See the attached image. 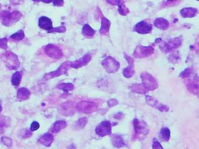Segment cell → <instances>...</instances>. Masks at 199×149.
Here are the masks:
<instances>
[{"mask_svg": "<svg viewBox=\"0 0 199 149\" xmlns=\"http://www.w3.org/2000/svg\"><path fill=\"white\" fill-rule=\"evenodd\" d=\"M152 30V25L145 21H141L134 27V31L140 34H146L150 33Z\"/></svg>", "mask_w": 199, "mask_h": 149, "instance_id": "7c38bea8", "label": "cell"}, {"mask_svg": "<svg viewBox=\"0 0 199 149\" xmlns=\"http://www.w3.org/2000/svg\"><path fill=\"white\" fill-rule=\"evenodd\" d=\"M52 1L53 0H41V1L46 3H50L52 2Z\"/></svg>", "mask_w": 199, "mask_h": 149, "instance_id": "ee69618b", "label": "cell"}, {"mask_svg": "<svg viewBox=\"0 0 199 149\" xmlns=\"http://www.w3.org/2000/svg\"><path fill=\"white\" fill-rule=\"evenodd\" d=\"M197 10L193 8H186L181 10V15L184 18H193L195 16Z\"/></svg>", "mask_w": 199, "mask_h": 149, "instance_id": "7402d4cb", "label": "cell"}, {"mask_svg": "<svg viewBox=\"0 0 199 149\" xmlns=\"http://www.w3.org/2000/svg\"><path fill=\"white\" fill-rule=\"evenodd\" d=\"M170 130L167 128V127H164L162 128L161 130L160 134H159V138L162 141H168L170 139Z\"/></svg>", "mask_w": 199, "mask_h": 149, "instance_id": "4316f807", "label": "cell"}, {"mask_svg": "<svg viewBox=\"0 0 199 149\" xmlns=\"http://www.w3.org/2000/svg\"><path fill=\"white\" fill-rule=\"evenodd\" d=\"M175 1V0H167L168 2H172V1Z\"/></svg>", "mask_w": 199, "mask_h": 149, "instance_id": "7dc6e473", "label": "cell"}, {"mask_svg": "<svg viewBox=\"0 0 199 149\" xmlns=\"http://www.w3.org/2000/svg\"><path fill=\"white\" fill-rule=\"evenodd\" d=\"M154 26L161 30H166L169 26V22L163 18H158L154 21Z\"/></svg>", "mask_w": 199, "mask_h": 149, "instance_id": "44dd1931", "label": "cell"}, {"mask_svg": "<svg viewBox=\"0 0 199 149\" xmlns=\"http://www.w3.org/2000/svg\"><path fill=\"white\" fill-rule=\"evenodd\" d=\"M118 103V101L116 100V99H110V101H108V106H114V105H116V104Z\"/></svg>", "mask_w": 199, "mask_h": 149, "instance_id": "7bdbcfd3", "label": "cell"}, {"mask_svg": "<svg viewBox=\"0 0 199 149\" xmlns=\"http://www.w3.org/2000/svg\"><path fill=\"white\" fill-rule=\"evenodd\" d=\"M106 1L112 5H118L120 2L122 1V0H106Z\"/></svg>", "mask_w": 199, "mask_h": 149, "instance_id": "b9f144b4", "label": "cell"}, {"mask_svg": "<svg viewBox=\"0 0 199 149\" xmlns=\"http://www.w3.org/2000/svg\"><path fill=\"white\" fill-rule=\"evenodd\" d=\"M181 40L179 37L175 38L171 40H169L168 42H166L162 46L161 48L163 52H168L171 50L178 48L181 45Z\"/></svg>", "mask_w": 199, "mask_h": 149, "instance_id": "30bf717a", "label": "cell"}, {"mask_svg": "<svg viewBox=\"0 0 199 149\" xmlns=\"http://www.w3.org/2000/svg\"><path fill=\"white\" fill-rule=\"evenodd\" d=\"M154 52V48L151 47H143L138 46L133 53V55L136 58H144L153 54Z\"/></svg>", "mask_w": 199, "mask_h": 149, "instance_id": "ba28073f", "label": "cell"}, {"mask_svg": "<svg viewBox=\"0 0 199 149\" xmlns=\"http://www.w3.org/2000/svg\"><path fill=\"white\" fill-rule=\"evenodd\" d=\"M31 131H28V130H24L23 132V134H22V137L23 138H27V137H29L31 136Z\"/></svg>", "mask_w": 199, "mask_h": 149, "instance_id": "60d3db41", "label": "cell"}, {"mask_svg": "<svg viewBox=\"0 0 199 149\" xmlns=\"http://www.w3.org/2000/svg\"><path fill=\"white\" fill-rule=\"evenodd\" d=\"M57 87L59 89L66 92V93H68L69 91L73 90L74 85L72 83H61L59 84Z\"/></svg>", "mask_w": 199, "mask_h": 149, "instance_id": "f546056e", "label": "cell"}, {"mask_svg": "<svg viewBox=\"0 0 199 149\" xmlns=\"http://www.w3.org/2000/svg\"><path fill=\"white\" fill-rule=\"evenodd\" d=\"M44 52L47 56L52 59H60L63 56V53L61 50L57 46L53 44L47 45L45 47Z\"/></svg>", "mask_w": 199, "mask_h": 149, "instance_id": "8992f818", "label": "cell"}, {"mask_svg": "<svg viewBox=\"0 0 199 149\" xmlns=\"http://www.w3.org/2000/svg\"><path fill=\"white\" fill-rule=\"evenodd\" d=\"M111 142L113 146L116 147H122L123 145H125V142L122 138V137L118 136V135H115L113 136L111 139Z\"/></svg>", "mask_w": 199, "mask_h": 149, "instance_id": "484cf974", "label": "cell"}, {"mask_svg": "<svg viewBox=\"0 0 199 149\" xmlns=\"http://www.w3.org/2000/svg\"><path fill=\"white\" fill-rule=\"evenodd\" d=\"M67 123L64 120H57L56 121L51 127V132L53 133H57L62 129L66 128Z\"/></svg>", "mask_w": 199, "mask_h": 149, "instance_id": "d6986e66", "label": "cell"}, {"mask_svg": "<svg viewBox=\"0 0 199 149\" xmlns=\"http://www.w3.org/2000/svg\"><path fill=\"white\" fill-rule=\"evenodd\" d=\"M39 26L42 29L49 31L52 29V22L47 17L42 16L39 19Z\"/></svg>", "mask_w": 199, "mask_h": 149, "instance_id": "2e32d148", "label": "cell"}, {"mask_svg": "<svg viewBox=\"0 0 199 149\" xmlns=\"http://www.w3.org/2000/svg\"><path fill=\"white\" fill-rule=\"evenodd\" d=\"M77 108L85 113H90L95 111L97 105L93 102L82 101L77 104Z\"/></svg>", "mask_w": 199, "mask_h": 149, "instance_id": "8fae6325", "label": "cell"}, {"mask_svg": "<svg viewBox=\"0 0 199 149\" xmlns=\"http://www.w3.org/2000/svg\"><path fill=\"white\" fill-rule=\"evenodd\" d=\"M87 123V119L86 117H82L78 120L76 123V126L78 129H83Z\"/></svg>", "mask_w": 199, "mask_h": 149, "instance_id": "d6a6232c", "label": "cell"}, {"mask_svg": "<svg viewBox=\"0 0 199 149\" xmlns=\"http://www.w3.org/2000/svg\"><path fill=\"white\" fill-rule=\"evenodd\" d=\"M118 11L122 15L125 16V15H127L128 13H129V12H130L129 10L126 8L125 5H124V4L123 3L122 1L120 2L118 4Z\"/></svg>", "mask_w": 199, "mask_h": 149, "instance_id": "4dcf8cb0", "label": "cell"}, {"mask_svg": "<svg viewBox=\"0 0 199 149\" xmlns=\"http://www.w3.org/2000/svg\"><path fill=\"white\" fill-rule=\"evenodd\" d=\"M82 34L85 37L91 38L95 35V31L88 24H85L82 28Z\"/></svg>", "mask_w": 199, "mask_h": 149, "instance_id": "d4e9b609", "label": "cell"}, {"mask_svg": "<svg viewBox=\"0 0 199 149\" xmlns=\"http://www.w3.org/2000/svg\"><path fill=\"white\" fill-rule=\"evenodd\" d=\"M21 79H22V73L21 72H16L14 73L11 78V83L14 86H18L20 84Z\"/></svg>", "mask_w": 199, "mask_h": 149, "instance_id": "83f0119b", "label": "cell"}, {"mask_svg": "<svg viewBox=\"0 0 199 149\" xmlns=\"http://www.w3.org/2000/svg\"><path fill=\"white\" fill-rule=\"evenodd\" d=\"M131 90L134 92L139 94H145L148 91L147 89L144 87V85L142 84H134L130 87Z\"/></svg>", "mask_w": 199, "mask_h": 149, "instance_id": "cb8c5ba5", "label": "cell"}, {"mask_svg": "<svg viewBox=\"0 0 199 149\" xmlns=\"http://www.w3.org/2000/svg\"><path fill=\"white\" fill-rule=\"evenodd\" d=\"M96 134L100 137H104L110 135L111 132V123L107 120L103 121L100 124L98 125L95 129Z\"/></svg>", "mask_w": 199, "mask_h": 149, "instance_id": "52a82bcc", "label": "cell"}, {"mask_svg": "<svg viewBox=\"0 0 199 149\" xmlns=\"http://www.w3.org/2000/svg\"><path fill=\"white\" fill-rule=\"evenodd\" d=\"M53 141L54 136L50 133L44 134V135H42L39 139V142L46 147L51 146L52 143L53 142Z\"/></svg>", "mask_w": 199, "mask_h": 149, "instance_id": "e0dca14e", "label": "cell"}, {"mask_svg": "<svg viewBox=\"0 0 199 149\" xmlns=\"http://www.w3.org/2000/svg\"><path fill=\"white\" fill-rule=\"evenodd\" d=\"M11 124V120L9 117L0 115V134L4 132L6 129Z\"/></svg>", "mask_w": 199, "mask_h": 149, "instance_id": "ac0fdd59", "label": "cell"}, {"mask_svg": "<svg viewBox=\"0 0 199 149\" xmlns=\"http://www.w3.org/2000/svg\"><path fill=\"white\" fill-rule=\"evenodd\" d=\"M34 1H41V0H32Z\"/></svg>", "mask_w": 199, "mask_h": 149, "instance_id": "c3c4849f", "label": "cell"}, {"mask_svg": "<svg viewBox=\"0 0 199 149\" xmlns=\"http://www.w3.org/2000/svg\"><path fill=\"white\" fill-rule=\"evenodd\" d=\"M133 124L136 136H141V135L146 136L148 134L149 129L144 122L140 121L138 119H135L133 121Z\"/></svg>", "mask_w": 199, "mask_h": 149, "instance_id": "9c48e42d", "label": "cell"}, {"mask_svg": "<svg viewBox=\"0 0 199 149\" xmlns=\"http://www.w3.org/2000/svg\"><path fill=\"white\" fill-rule=\"evenodd\" d=\"M110 27V21L103 17L102 19V26L100 29V32L102 34H106L109 32Z\"/></svg>", "mask_w": 199, "mask_h": 149, "instance_id": "603a6c76", "label": "cell"}, {"mask_svg": "<svg viewBox=\"0 0 199 149\" xmlns=\"http://www.w3.org/2000/svg\"><path fill=\"white\" fill-rule=\"evenodd\" d=\"M24 37V33L23 30H19L18 32L13 34L11 36V39L16 40H21Z\"/></svg>", "mask_w": 199, "mask_h": 149, "instance_id": "1f68e13d", "label": "cell"}, {"mask_svg": "<svg viewBox=\"0 0 199 149\" xmlns=\"http://www.w3.org/2000/svg\"><path fill=\"white\" fill-rule=\"evenodd\" d=\"M102 64L106 72L109 73H115L120 67L119 63L111 57H108L102 61Z\"/></svg>", "mask_w": 199, "mask_h": 149, "instance_id": "277c9868", "label": "cell"}, {"mask_svg": "<svg viewBox=\"0 0 199 149\" xmlns=\"http://www.w3.org/2000/svg\"><path fill=\"white\" fill-rule=\"evenodd\" d=\"M187 88L192 93L197 96V97L199 98V84L191 83L187 84Z\"/></svg>", "mask_w": 199, "mask_h": 149, "instance_id": "f1b7e54d", "label": "cell"}, {"mask_svg": "<svg viewBox=\"0 0 199 149\" xmlns=\"http://www.w3.org/2000/svg\"><path fill=\"white\" fill-rule=\"evenodd\" d=\"M125 58L126 60L128 62V66L125 69H124L123 73V75L126 78H131L134 74V60L133 59L130 57V56L125 54Z\"/></svg>", "mask_w": 199, "mask_h": 149, "instance_id": "5bb4252c", "label": "cell"}, {"mask_svg": "<svg viewBox=\"0 0 199 149\" xmlns=\"http://www.w3.org/2000/svg\"><path fill=\"white\" fill-rule=\"evenodd\" d=\"M66 27H63V26H60V27H56V28H52L51 30L48 31V32H66Z\"/></svg>", "mask_w": 199, "mask_h": 149, "instance_id": "e575fe53", "label": "cell"}, {"mask_svg": "<svg viewBox=\"0 0 199 149\" xmlns=\"http://www.w3.org/2000/svg\"><path fill=\"white\" fill-rule=\"evenodd\" d=\"M146 102L149 105L151 106L152 107L156 109H157L162 112H167L169 111L168 106L159 103L158 101H157L156 99H154V98L151 96H146Z\"/></svg>", "mask_w": 199, "mask_h": 149, "instance_id": "4fadbf2b", "label": "cell"}, {"mask_svg": "<svg viewBox=\"0 0 199 149\" xmlns=\"http://www.w3.org/2000/svg\"><path fill=\"white\" fill-rule=\"evenodd\" d=\"M1 142L5 145H6L7 147H11L13 144L12 140L10 138L7 137H3L1 138Z\"/></svg>", "mask_w": 199, "mask_h": 149, "instance_id": "836d02e7", "label": "cell"}, {"mask_svg": "<svg viewBox=\"0 0 199 149\" xmlns=\"http://www.w3.org/2000/svg\"><path fill=\"white\" fill-rule=\"evenodd\" d=\"M1 59L6 66L10 70H16L19 67V59L15 54L11 52H7L2 54Z\"/></svg>", "mask_w": 199, "mask_h": 149, "instance_id": "6da1fadb", "label": "cell"}, {"mask_svg": "<svg viewBox=\"0 0 199 149\" xmlns=\"http://www.w3.org/2000/svg\"><path fill=\"white\" fill-rule=\"evenodd\" d=\"M153 148H162L163 147H162V145L160 144V143L157 140H156V139H154Z\"/></svg>", "mask_w": 199, "mask_h": 149, "instance_id": "74e56055", "label": "cell"}, {"mask_svg": "<svg viewBox=\"0 0 199 149\" xmlns=\"http://www.w3.org/2000/svg\"><path fill=\"white\" fill-rule=\"evenodd\" d=\"M21 13L18 11H15L12 13L9 12H3L1 15L0 17L3 20V24L6 26H9L14 24L21 19Z\"/></svg>", "mask_w": 199, "mask_h": 149, "instance_id": "7a4b0ae2", "label": "cell"}, {"mask_svg": "<svg viewBox=\"0 0 199 149\" xmlns=\"http://www.w3.org/2000/svg\"><path fill=\"white\" fill-rule=\"evenodd\" d=\"M30 95V91L27 88H21L18 91L17 98L20 101H24L29 98Z\"/></svg>", "mask_w": 199, "mask_h": 149, "instance_id": "ffe728a7", "label": "cell"}, {"mask_svg": "<svg viewBox=\"0 0 199 149\" xmlns=\"http://www.w3.org/2000/svg\"><path fill=\"white\" fill-rule=\"evenodd\" d=\"M7 42H8V40H7L6 38L0 39V48H3V49H6L7 48Z\"/></svg>", "mask_w": 199, "mask_h": 149, "instance_id": "d590c367", "label": "cell"}, {"mask_svg": "<svg viewBox=\"0 0 199 149\" xmlns=\"http://www.w3.org/2000/svg\"><path fill=\"white\" fill-rule=\"evenodd\" d=\"M190 73H191V70L189 68H187V69L185 70L184 72L181 73V76H182V78H186L189 76Z\"/></svg>", "mask_w": 199, "mask_h": 149, "instance_id": "f35d334b", "label": "cell"}, {"mask_svg": "<svg viewBox=\"0 0 199 149\" xmlns=\"http://www.w3.org/2000/svg\"><path fill=\"white\" fill-rule=\"evenodd\" d=\"M20 0H11V2L13 4H18Z\"/></svg>", "mask_w": 199, "mask_h": 149, "instance_id": "f6af8a7d", "label": "cell"}, {"mask_svg": "<svg viewBox=\"0 0 199 149\" xmlns=\"http://www.w3.org/2000/svg\"><path fill=\"white\" fill-rule=\"evenodd\" d=\"M52 2L54 6H62L63 5V0H53Z\"/></svg>", "mask_w": 199, "mask_h": 149, "instance_id": "ab89813d", "label": "cell"}, {"mask_svg": "<svg viewBox=\"0 0 199 149\" xmlns=\"http://www.w3.org/2000/svg\"><path fill=\"white\" fill-rule=\"evenodd\" d=\"M91 60V55L90 54H86L79 60H75L71 63V67L77 69L84 65H86Z\"/></svg>", "mask_w": 199, "mask_h": 149, "instance_id": "9a60e30c", "label": "cell"}, {"mask_svg": "<svg viewBox=\"0 0 199 149\" xmlns=\"http://www.w3.org/2000/svg\"><path fill=\"white\" fill-rule=\"evenodd\" d=\"M71 63H72V62H70L69 61L63 62L62 64L59 67V68L56 71H55V72H52L46 74L44 77V79L46 80H47L49 79H54V78H55V77H57L60 75H66L67 73V71L69 70V69L70 67H71Z\"/></svg>", "mask_w": 199, "mask_h": 149, "instance_id": "3957f363", "label": "cell"}, {"mask_svg": "<svg viewBox=\"0 0 199 149\" xmlns=\"http://www.w3.org/2000/svg\"><path fill=\"white\" fill-rule=\"evenodd\" d=\"M2 109H3V108H2V105H1V101H0V112L2 111Z\"/></svg>", "mask_w": 199, "mask_h": 149, "instance_id": "bcb514c9", "label": "cell"}, {"mask_svg": "<svg viewBox=\"0 0 199 149\" xmlns=\"http://www.w3.org/2000/svg\"><path fill=\"white\" fill-rule=\"evenodd\" d=\"M141 79L143 81V84L144 87L149 91H153L158 88V85L154 78L146 72L141 74Z\"/></svg>", "mask_w": 199, "mask_h": 149, "instance_id": "5b68a950", "label": "cell"}, {"mask_svg": "<svg viewBox=\"0 0 199 149\" xmlns=\"http://www.w3.org/2000/svg\"><path fill=\"white\" fill-rule=\"evenodd\" d=\"M39 124L36 122V121H34L32 124H31V131H37L38 129H39Z\"/></svg>", "mask_w": 199, "mask_h": 149, "instance_id": "8d00e7d4", "label": "cell"}, {"mask_svg": "<svg viewBox=\"0 0 199 149\" xmlns=\"http://www.w3.org/2000/svg\"><path fill=\"white\" fill-rule=\"evenodd\" d=\"M197 1H199V0H197Z\"/></svg>", "mask_w": 199, "mask_h": 149, "instance_id": "681fc988", "label": "cell"}]
</instances>
